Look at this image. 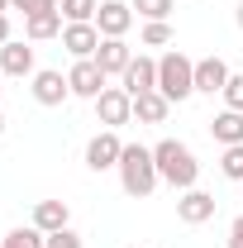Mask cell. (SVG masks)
<instances>
[{
	"label": "cell",
	"instance_id": "cell-23",
	"mask_svg": "<svg viewBox=\"0 0 243 248\" xmlns=\"http://www.w3.org/2000/svg\"><path fill=\"white\" fill-rule=\"evenodd\" d=\"M219 172H224L229 182H243V143H234V148L219 153Z\"/></svg>",
	"mask_w": 243,
	"mask_h": 248
},
{
	"label": "cell",
	"instance_id": "cell-19",
	"mask_svg": "<svg viewBox=\"0 0 243 248\" xmlns=\"http://www.w3.org/2000/svg\"><path fill=\"white\" fill-rule=\"evenodd\" d=\"M58 10H62V19H67V24H95L100 0H62Z\"/></svg>",
	"mask_w": 243,
	"mask_h": 248
},
{
	"label": "cell",
	"instance_id": "cell-21",
	"mask_svg": "<svg viewBox=\"0 0 243 248\" xmlns=\"http://www.w3.org/2000/svg\"><path fill=\"white\" fill-rule=\"evenodd\" d=\"M134 10H138V19L148 24V19H172V10H177V0H129Z\"/></svg>",
	"mask_w": 243,
	"mask_h": 248
},
{
	"label": "cell",
	"instance_id": "cell-7",
	"mask_svg": "<svg viewBox=\"0 0 243 248\" xmlns=\"http://www.w3.org/2000/svg\"><path fill=\"white\" fill-rule=\"evenodd\" d=\"M105 72L95 67V58H81V62H72V72H67V86H72V95H81V100H95V95L105 91Z\"/></svg>",
	"mask_w": 243,
	"mask_h": 248
},
{
	"label": "cell",
	"instance_id": "cell-3",
	"mask_svg": "<svg viewBox=\"0 0 243 248\" xmlns=\"http://www.w3.org/2000/svg\"><path fill=\"white\" fill-rule=\"evenodd\" d=\"M157 91L167 95L172 105H182L186 95H196V62L186 58V53H167V58H157Z\"/></svg>",
	"mask_w": 243,
	"mask_h": 248
},
{
	"label": "cell",
	"instance_id": "cell-32",
	"mask_svg": "<svg viewBox=\"0 0 243 248\" xmlns=\"http://www.w3.org/2000/svg\"><path fill=\"white\" fill-rule=\"evenodd\" d=\"M0 91H5V86H0Z\"/></svg>",
	"mask_w": 243,
	"mask_h": 248
},
{
	"label": "cell",
	"instance_id": "cell-14",
	"mask_svg": "<svg viewBox=\"0 0 243 248\" xmlns=\"http://www.w3.org/2000/svg\"><path fill=\"white\" fill-rule=\"evenodd\" d=\"M62 48L72 53V58H95V48H100V29L95 24H67L62 29Z\"/></svg>",
	"mask_w": 243,
	"mask_h": 248
},
{
	"label": "cell",
	"instance_id": "cell-2",
	"mask_svg": "<svg viewBox=\"0 0 243 248\" xmlns=\"http://www.w3.org/2000/svg\"><path fill=\"white\" fill-rule=\"evenodd\" d=\"M157 162H152V148H143V143H124L120 153V186L134 196V201H143V196H152L157 191Z\"/></svg>",
	"mask_w": 243,
	"mask_h": 248
},
{
	"label": "cell",
	"instance_id": "cell-25",
	"mask_svg": "<svg viewBox=\"0 0 243 248\" xmlns=\"http://www.w3.org/2000/svg\"><path fill=\"white\" fill-rule=\"evenodd\" d=\"M43 248H81V234L67 224V229H58V234H48V239H43Z\"/></svg>",
	"mask_w": 243,
	"mask_h": 248
},
{
	"label": "cell",
	"instance_id": "cell-8",
	"mask_svg": "<svg viewBox=\"0 0 243 248\" xmlns=\"http://www.w3.org/2000/svg\"><path fill=\"white\" fill-rule=\"evenodd\" d=\"M214 201L210 191H200V186H191V191H182V201H177V219L182 224H205V219H214Z\"/></svg>",
	"mask_w": 243,
	"mask_h": 248
},
{
	"label": "cell",
	"instance_id": "cell-10",
	"mask_svg": "<svg viewBox=\"0 0 243 248\" xmlns=\"http://www.w3.org/2000/svg\"><path fill=\"white\" fill-rule=\"evenodd\" d=\"M229 62L224 58H200L196 62V91L200 95H224V86H229Z\"/></svg>",
	"mask_w": 243,
	"mask_h": 248
},
{
	"label": "cell",
	"instance_id": "cell-28",
	"mask_svg": "<svg viewBox=\"0 0 243 248\" xmlns=\"http://www.w3.org/2000/svg\"><path fill=\"white\" fill-rule=\"evenodd\" d=\"M10 43V15H0V48Z\"/></svg>",
	"mask_w": 243,
	"mask_h": 248
},
{
	"label": "cell",
	"instance_id": "cell-6",
	"mask_svg": "<svg viewBox=\"0 0 243 248\" xmlns=\"http://www.w3.org/2000/svg\"><path fill=\"white\" fill-rule=\"evenodd\" d=\"M95 29H100V38H124V33L134 29V5H124V0H100Z\"/></svg>",
	"mask_w": 243,
	"mask_h": 248
},
{
	"label": "cell",
	"instance_id": "cell-30",
	"mask_svg": "<svg viewBox=\"0 0 243 248\" xmlns=\"http://www.w3.org/2000/svg\"><path fill=\"white\" fill-rule=\"evenodd\" d=\"M0 15H10V0H0Z\"/></svg>",
	"mask_w": 243,
	"mask_h": 248
},
{
	"label": "cell",
	"instance_id": "cell-17",
	"mask_svg": "<svg viewBox=\"0 0 243 248\" xmlns=\"http://www.w3.org/2000/svg\"><path fill=\"white\" fill-rule=\"evenodd\" d=\"M62 29H67V24H62V10H43V15H29V19H24V38H29V43L58 38Z\"/></svg>",
	"mask_w": 243,
	"mask_h": 248
},
{
	"label": "cell",
	"instance_id": "cell-33",
	"mask_svg": "<svg viewBox=\"0 0 243 248\" xmlns=\"http://www.w3.org/2000/svg\"><path fill=\"white\" fill-rule=\"evenodd\" d=\"M134 248H138V244H134Z\"/></svg>",
	"mask_w": 243,
	"mask_h": 248
},
{
	"label": "cell",
	"instance_id": "cell-31",
	"mask_svg": "<svg viewBox=\"0 0 243 248\" xmlns=\"http://www.w3.org/2000/svg\"><path fill=\"white\" fill-rule=\"evenodd\" d=\"M0 134H5V115H0Z\"/></svg>",
	"mask_w": 243,
	"mask_h": 248
},
{
	"label": "cell",
	"instance_id": "cell-22",
	"mask_svg": "<svg viewBox=\"0 0 243 248\" xmlns=\"http://www.w3.org/2000/svg\"><path fill=\"white\" fill-rule=\"evenodd\" d=\"M138 38H143V48H167V43H172V24H167V19H148Z\"/></svg>",
	"mask_w": 243,
	"mask_h": 248
},
{
	"label": "cell",
	"instance_id": "cell-24",
	"mask_svg": "<svg viewBox=\"0 0 243 248\" xmlns=\"http://www.w3.org/2000/svg\"><path fill=\"white\" fill-rule=\"evenodd\" d=\"M224 110H239L243 115V72H234L229 86H224Z\"/></svg>",
	"mask_w": 243,
	"mask_h": 248
},
{
	"label": "cell",
	"instance_id": "cell-26",
	"mask_svg": "<svg viewBox=\"0 0 243 248\" xmlns=\"http://www.w3.org/2000/svg\"><path fill=\"white\" fill-rule=\"evenodd\" d=\"M10 10H24V19H29V15H43V10H58V0H10Z\"/></svg>",
	"mask_w": 243,
	"mask_h": 248
},
{
	"label": "cell",
	"instance_id": "cell-29",
	"mask_svg": "<svg viewBox=\"0 0 243 248\" xmlns=\"http://www.w3.org/2000/svg\"><path fill=\"white\" fill-rule=\"evenodd\" d=\"M234 19H239V29H243V0H239V10H234Z\"/></svg>",
	"mask_w": 243,
	"mask_h": 248
},
{
	"label": "cell",
	"instance_id": "cell-9",
	"mask_svg": "<svg viewBox=\"0 0 243 248\" xmlns=\"http://www.w3.org/2000/svg\"><path fill=\"white\" fill-rule=\"evenodd\" d=\"M120 81H124V91L134 95V100H138V95H148V91H157V62L138 53V58L124 67V77H120Z\"/></svg>",
	"mask_w": 243,
	"mask_h": 248
},
{
	"label": "cell",
	"instance_id": "cell-34",
	"mask_svg": "<svg viewBox=\"0 0 243 248\" xmlns=\"http://www.w3.org/2000/svg\"><path fill=\"white\" fill-rule=\"evenodd\" d=\"M239 186H243V182H239Z\"/></svg>",
	"mask_w": 243,
	"mask_h": 248
},
{
	"label": "cell",
	"instance_id": "cell-20",
	"mask_svg": "<svg viewBox=\"0 0 243 248\" xmlns=\"http://www.w3.org/2000/svg\"><path fill=\"white\" fill-rule=\"evenodd\" d=\"M43 239H48V234L29 224V229H10V234L0 239V248H43Z\"/></svg>",
	"mask_w": 243,
	"mask_h": 248
},
{
	"label": "cell",
	"instance_id": "cell-5",
	"mask_svg": "<svg viewBox=\"0 0 243 248\" xmlns=\"http://www.w3.org/2000/svg\"><path fill=\"white\" fill-rule=\"evenodd\" d=\"M120 153H124L120 129H100L91 143H86V167L91 172H110V167H120Z\"/></svg>",
	"mask_w": 243,
	"mask_h": 248
},
{
	"label": "cell",
	"instance_id": "cell-4",
	"mask_svg": "<svg viewBox=\"0 0 243 248\" xmlns=\"http://www.w3.org/2000/svg\"><path fill=\"white\" fill-rule=\"evenodd\" d=\"M91 105H95V120L105 124V129H120V124L134 120V95L124 91V86H105Z\"/></svg>",
	"mask_w": 243,
	"mask_h": 248
},
{
	"label": "cell",
	"instance_id": "cell-15",
	"mask_svg": "<svg viewBox=\"0 0 243 248\" xmlns=\"http://www.w3.org/2000/svg\"><path fill=\"white\" fill-rule=\"evenodd\" d=\"M72 224V210H67V201H38L33 205V229H43V234H58Z\"/></svg>",
	"mask_w": 243,
	"mask_h": 248
},
{
	"label": "cell",
	"instance_id": "cell-27",
	"mask_svg": "<svg viewBox=\"0 0 243 248\" xmlns=\"http://www.w3.org/2000/svg\"><path fill=\"white\" fill-rule=\"evenodd\" d=\"M229 248H243V215L234 219V229H229Z\"/></svg>",
	"mask_w": 243,
	"mask_h": 248
},
{
	"label": "cell",
	"instance_id": "cell-12",
	"mask_svg": "<svg viewBox=\"0 0 243 248\" xmlns=\"http://www.w3.org/2000/svg\"><path fill=\"white\" fill-rule=\"evenodd\" d=\"M129 62H134V48H129L124 38H100V48H95V67H100L105 77H124Z\"/></svg>",
	"mask_w": 243,
	"mask_h": 248
},
{
	"label": "cell",
	"instance_id": "cell-1",
	"mask_svg": "<svg viewBox=\"0 0 243 248\" xmlns=\"http://www.w3.org/2000/svg\"><path fill=\"white\" fill-rule=\"evenodd\" d=\"M152 162H157V177H162L167 186H177V191H191L196 177H200V162H196V153L186 148L182 139L152 143Z\"/></svg>",
	"mask_w": 243,
	"mask_h": 248
},
{
	"label": "cell",
	"instance_id": "cell-13",
	"mask_svg": "<svg viewBox=\"0 0 243 248\" xmlns=\"http://www.w3.org/2000/svg\"><path fill=\"white\" fill-rule=\"evenodd\" d=\"M33 100L38 105H62L67 95H72V86H67V77L62 72H53V67H43V72H33Z\"/></svg>",
	"mask_w": 243,
	"mask_h": 248
},
{
	"label": "cell",
	"instance_id": "cell-16",
	"mask_svg": "<svg viewBox=\"0 0 243 248\" xmlns=\"http://www.w3.org/2000/svg\"><path fill=\"white\" fill-rule=\"evenodd\" d=\"M210 139L219 143V148L243 143V115H239V110H219V115L210 120Z\"/></svg>",
	"mask_w": 243,
	"mask_h": 248
},
{
	"label": "cell",
	"instance_id": "cell-18",
	"mask_svg": "<svg viewBox=\"0 0 243 248\" xmlns=\"http://www.w3.org/2000/svg\"><path fill=\"white\" fill-rule=\"evenodd\" d=\"M167 115H172V100H167L162 91H148V95L134 100V120L138 124H162Z\"/></svg>",
	"mask_w": 243,
	"mask_h": 248
},
{
	"label": "cell",
	"instance_id": "cell-11",
	"mask_svg": "<svg viewBox=\"0 0 243 248\" xmlns=\"http://www.w3.org/2000/svg\"><path fill=\"white\" fill-rule=\"evenodd\" d=\"M38 67H33V48L29 38L19 43V38H10L5 48H0V77H33Z\"/></svg>",
	"mask_w": 243,
	"mask_h": 248
}]
</instances>
